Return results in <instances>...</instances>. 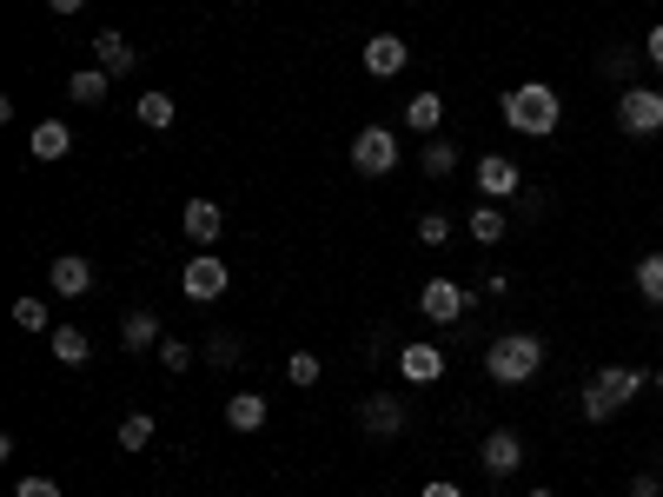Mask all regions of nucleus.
<instances>
[{
	"label": "nucleus",
	"mask_w": 663,
	"mask_h": 497,
	"mask_svg": "<svg viewBox=\"0 0 663 497\" xmlns=\"http://www.w3.org/2000/svg\"><path fill=\"white\" fill-rule=\"evenodd\" d=\"M226 425H232V432H259V425H266V398H259V392H239V398L226 405Z\"/></svg>",
	"instance_id": "obj_23"
},
{
	"label": "nucleus",
	"mask_w": 663,
	"mask_h": 497,
	"mask_svg": "<svg viewBox=\"0 0 663 497\" xmlns=\"http://www.w3.org/2000/svg\"><path fill=\"white\" fill-rule=\"evenodd\" d=\"M478 465H485L491 478H511V472L525 465V438H518V432H491V438L478 445Z\"/></svg>",
	"instance_id": "obj_12"
},
{
	"label": "nucleus",
	"mask_w": 663,
	"mask_h": 497,
	"mask_svg": "<svg viewBox=\"0 0 663 497\" xmlns=\"http://www.w3.org/2000/svg\"><path fill=\"white\" fill-rule=\"evenodd\" d=\"M405 126L425 133V139H438V126H445V100H438V93H412V100H405Z\"/></svg>",
	"instance_id": "obj_16"
},
{
	"label": "nucleus",
	"mask_w": 663,
	"mask_h": 497,
	"mask_svg": "<svg viewBox=\"0 0 663 497\" xmlns=\"http://www.w3.org/2000/svg\"><path fill=\"white\" fill-rule=\"evenodd\" d=\"M631 497H663V478H651V472H644V478H631Z\"/></svg>",
	"instance_id": "obj_35"
},
{
	"label": "nucleus",
	"mask_w": 663,
	"mask_h": 497,
	"mask_svg": "<svg viewBox=\"0 0 663 497\" xmlns=\"http://www.w3.org/2000/svg\"><path fill=\"white\" fill-rule=\"evenodd\" d=\"M106 86H113V73H100V66L66 73V100H73V106H100V100H106Z\"/></svg>",
	"instance_id": "obj_18"
},
{
	"label": "nucleus",
	"mask_w": 663,
	"mask_h": 497,
	"mask_svg": "<svg viewBox=\"0 0 663 497\" xmlns=\"http://www.w3.org/2000/svg\"><path fill=\"white\" fill-rule=\"evenodd\" d=\"M20 497H60L53 478H20Z\"/></svg>",
	"instance_id": "obj_33"
},
{
	"label": "nucleus",
	"mask_w": 663,
	"mask_h": 497,
	"mask_svg": "<svg viewBox=\"0 0 663 497\" xmlns=\"http://www.w3.org/2000/svg\"><path fill=\"white\" fill-rule=\"evenodd\" d=\"M638 299H644V306H663V252H644V259H638Z\"/></svg>",
	"instance_id": "obj_24"
},
{
	"label": "nucleus",
	"mask_w": 663,
	"mask_h": 497,
	"mask_svg": "<svg viewBox=\"0 0 663 497\" xmlns=\"http://www.w3.org/2000/svg\"><path fill=\"white\" fill-rule=\"evenodd\" d=\"M465 306H472V292H465L458 279H432V286L418 292V312H425L432 325H458V319H465Z\"/></svg>",
	"instance_id": "obj_8"
},
{
	"label": "nucleus",
	"mask_w": 663,
	"mask_h": 497,
	"mask_svg": "<svg viewBox=\"0 0 663 497\" xmlns=\"http://www.w3.org/2000/svg\"><path fill=\"white\" fill-rule=\"evenodd\" d=\"M120 345H126L133 359H139V352H159V319H153V312H126V319H120Z\"/></svg>",
	"instance_id": "obj_17"
},
{
	"label": "nucleus",
	"mask_w": 663,
	"mask_h": 497,
	"mask_svg": "<svg viewBox=\"0 0 663 497\" xmlns=\"http://www.w3.org/2000/svg\"><path fill=\"white\" fill-rule=\"evenodd\" d=\"M418 239H425V246H445V239H452V219H445V213H425V219H418Z\"/></svg>",
	"instance_id": "obj_32"
},
{
	"label": "nucleus",
	"mask_w": 663,
	"mask_h": 497,
	"mask_svg": "<svg viewBox=\"0 0 663 497\" xmlns=\"http://www.w3.org/2000/svg\"><path fill=\"white\" fill-rule=\"evenodd\" d=\"M27 153H33L40 166H53V159H66V153H73V133H66V120H40V126L27 133Z\"/></svg>",
	"instance_id": "obj_15"
},
{
	"label": "nucleus",
	"mask_w": 663,
	"mask_h": 497,
	"mask_svg": "<svg viewBox=\"0 0 663 497\" xmlns=\"http://www.w3.org/2000/svg\"><path fill=\"white\" fill-rule=\"evenodd\" d=\"M405 425H412V412H405L398 392H372V398L359 405V432H365V438H398Z\"/></svg>",
	"instance_id": "obj_6"
},
{
	"label": "nucleus",
	"mask_w": 663,
	"mask_h": 497,
	"mask_svg": "<svg viewBox=\"0 0 663 497\" xmlns=\"http://www.w3.org/2000/svg\"><path fill=\"white\" fill-rule=\"evenodd\" d=\"M398 372H405L412 385H438V379H445V352L425 345V339H412V345L398 352Z\"/></svg>",
	"instance_id": "obj_14"
},
{
	"label": "nucleus",
	"mask_w": 663,
	"mask_h": 497,
	"mask_svg": "<svg viewBox=\"0 0 663 497\" xmlns=\"http://www.w3.org/2000/svg\"><path fill=\"white\" fill-rule=\"evenodd\" d=\"M53 359H60L66 372H80V365L93 359V339H86L80 325H53Z\"/></svg>",
	"instance_id": "obj_20"
},
{
	"label": "nucleus",
	"mask_w": 663,
	"mask_h": 497,
	"mask_svg": "<svg viewBox=\"0 0 663 497\" xmlns=\"http://www.w3.org/2000/svg\"><path fill=\"white\" fill-rule=\"evenodd\" d=\"M359 66H365L372 80H392V73L412 66V40H398V33H372V40L359 46Z\"/></svg>",
	"instance_id": "obj_7"
},
{
	"label": "nucleus",
	"mask_w": 663,
	"mask_h": 497,
	"mask_svg": "<svg viewBox=\"0 0 663 497\" xmlns=\"http://www.w3.org/2000/svg\"><path fill=\"white\" fill-rule=\"evenodd\" d=\"M153 445V412H126L120 418V452H146Z\"/></svg>",
	"instance_id": "obj_26"
},
{
	"label": "nucleus",
	"mask_w": 663,
	"mask_h": 497,
	"mask_svg": "<svg viewBox=\"0 0 663 497\" xmlns=\"http://www.w3.org/2000/svg\"><path fill=\"white\" fill-rule=\"evenodd\" d=\"M485 372H491L498 385H531V379L545 372V339H538V332H505V339H491Z\"/></svg>",
	"instance_id": "obj_2"
},
{
	"label": "nucleus",
	"mask_w": 663,
	"mask_h": 497,
	"mask_svg": "<svg viewBox=\"0 0 663 497\" xmlns=\"http://www.w3.org/2000/svg\"><path fill=\"white\" fill-rule=\"evenodd\" d=\"M93 60H100V73H113V80H126V73L139 66L133 40H126L120 27H100V33H93Z\"/></svg>",
	"instance_id": "obj_9"
},
{
	"label": "nucleus",
	"mask_w": 663,
	"mask_h": 497,
	"mask_svg": "<svg viewBox=\"0 0 663 497\" xmlns=\"http://www.w3.org/2000/svg\"><path fill=\"white\" fill-rule=\"evenodd\" d=\"M133 113H139V126H146V133H166V126L179 120L173 93H139V100H133Z\"/></svg>",
	"instance_id": "obj_22"
},
{
	"label": "nucleus",
	"mask_w": 663,
	"mask_h": 497,
	"mask_svg": "<svg viewBox=\"0 0 663 497\" xmlns=\"http://www.w3.org/2000/svg\"><path fill=\"white\" fill-rule=\"evenodd\" d=\"M179 226H186V239L206 252L219 232H226V213H219V199H186V213H179Z\"/></svg>",
	"instance_id": "obj_11"
},
{
	"label": "nucleus",
	"mask_w": 663,
	"mask_h": 497,
	"mask_svg": "<svg viewBox=\"0 0 663 497\" xmlns=\"http://www.w3.org/2000/svg\"><path fill=\"white\" fill-rule=\"evenodd\" d=\"M498 113H505L511 133H525V139H551V133L564 126V93L545 86V80H518V86L498 100Z\"/></svg>",
	"instance_id": "obj_1"
},
{
	"label": "nucleus",
	"mask_w": 663,
	"mask_h": 497,
	"mask_svg": "<svg viewBox=\"0 0 663 497\" xmlns=\"http://www.w3.org/2000/svg\"><path fill=\"white\" fill-rule=\"evenodd\" d=\"M425 497H465V491H458V485H445V478H432V485H425Z\"/></svg>",
	"instance_id": "obj_36"
},
{
	"label": "nucleus",
	"mask_w": 663,
	"mask_h": 497,
	"mask_svg": "<svg viewBox=\"0 0 663 497\" xmlns=\"http://www.w3.org/2000/svg\"><path fill=\"white\" fill-rule=\"evenodd\" d=\"M46 7H53V13H80L86 0H46Z\"/></svg>",
	"instance_id": "obj_37"
},
{
	"label": "nucleus",
	"mask_w": 663,
	"mask_h": 497,
	"mask_svg": "<svg viewBox=\"0 0 663 497\" xmlns=\"http://www.w3.org/2000/svg\"><path fill=\"white\" fill-rule=\"evenodd\" d=\"M13 325L20 332H46V306L40 299H13Z\"/></svg>",
	"instance_id": "obj_30"
},
{
	"label": "nucleus",
	"mask_w": 663,
	"mask_h": 497,
	"mask_svg": "<svg viewBox=\"0 0 663 497\" xmlns=\"http://www.w3.org/2000/svg\"><path fill=\"white\" fill-rule=\"evenodd\" d=\"M418 166H425L432 179H452V173H458V146H452V139H432V146L418 153Z\"/></svg>",
	"instance_id": "obj_25"
},
{
	"label": "nucleus",
	"mask_w": 663,
	"mask_h": 497,
	"mask_svg": "<svg viewBox=\"0 0 663 497\" xmlns=\"http://www.w3.org/2000/svg\"><path fill=\"white\" fill-rule=\"evenodd\" d=\"M352 166H359L365 179H385V173L398 166V133H392V126H359V139H352Z\"/></svg>",
	"instance_id": "obj_4"
},
{
	"label": "nucleus",
	"mask_w": 663,
	"mask_h": 497,
	"mask_svg": "<svg viewBox=\"0 0 663 497\" xmlns=\"http://www.w3.org/2000/svg\"><path fill=\"white\" fill-rule=\"evenodd\" d=\"M657 385H663V365H657Z\"/></svg>",
	"instance_id": "obj_39"
},
{
	"label": "nucleus",
	"mask_w": 663,
	"mask_h": 497,
	"mask_svg": "<svg viewBox=\"0 0 663 497\" xmlns=\"http://www.w3.org/2000/svg\"><path fill=\"white\" fill-rule=\"evenodd\" d=\"M153 359H159L166 372H193V345H186V339H159V352H153Z\"/></svg>",
	"instance_id": "obj_29"
},
{
	"label": "nucleus",
	"mask_w": 663,
	"mask_h": 497,
	"mask_svg": "<svg viewBox=\"0 0 663 497\" xmlns=\"http://www.w3.org/2000/svg\"><path fill=\"white\" fill-rule=\"evenodd\" d=\"M478 193L485 199H511L518 193V159L511 153H485L478 159Z\"/></svg>",
	"instance_id": "obj_13"
},
{
	"label": "nucleus",
	"mask_w": 663,
	"mask_h": 497,
	"mask_svg": "<svg viewBox=\"0 0 663 497\" xmlns=\"http://www.w3.org/2000/svg\"><path fill=\"white\" fill-rule=\"evenodd\" d=\"M644 60H651V66H663V20L644 33Z\"/></svg>",
	"instance_id": "obj_34"
},
{
	"label": "nucleus",
	"mask_w": 663,
	"mask_h": 497,
	"mask_svg": "<svg viewBox=\"0 0 663 497\" xmlns=\"http://www.w3.org/2000/svg\"><path fill=\"white\" fill-rule=\"evenodd\" d=\"M618 126L638 133V139L663 133V93L657 86H618Z\"/></svg>",
	"instance_id": "obj_3"
},
{
	"label": "nucleus",
	"mask_w": 663,
	"mask_h": 497,
	"mask_svg": "<svg viewBox=\"0 0 663 497\" xmlns=\"http://www.w3.org/2000/svg\"><path fill=\"white\" fill-rule=\"evenodd\" d=\"M179 286H186V299H193V306H213V299L232 286V272H226V259H219V252H193V259H186V272H179Z\"/></svg>",
	"instance_id": "obj_5"
},
{
	"label": "nucleus",
	"mask_w": 663,
	"mask_h": 497,
	"mask_svg": "<svg viewBox=\"0 0 663 497\" xmlns=\"http://www.w3.org/2000/svg\"><path fill=\"white\" fill-rule=\"evenodd\" d=\"M598 73H604V80L638 86V80H631V73H638V53H631V46H611V53H598Z\"/></svg>",
	"instance_id": "obj_27"
},
{
	"label": "nucleus",
	"mask_w": 663,
	"mask_h": 497,
	"mask_svg": "<svg viewBox=\"0 0 663 497\" xmlns=\"http://www.w3.org/2000/svg\"><path fill=\"white\" fill-rule=\"evenodd\" d=\"M525 497H551V491H545V485H538V491H525Z\"/></svg>",
	"instance_id": "obj_38"
},
{
	"label": "nucleus",
	"mask_w": 663,
	"mask_h": 497,
	"mask_svg": "<svg viewBox=\"0 0 663 497\" xmlns=\"http://www.w3.org/2000/svg\"><path fill=\"white\" fill-rule=\"evenodd\" d=\"M46 279H53L60 299H86V292H93V259H86V252H60V259L46 266Z\"/></svg>",
	"instance_id": "obj_10"
},
{
	"label": "nucleus",
	"mask_w": 663,
	"mask_h": 497,
	"mask_svg": "<svg viewBox=\"0 0 663 497\" xmlns=\"http://www.w3.org/2000/svg\"><path fill=\"white\" fill-rule=\"evenodd\" d=\"M286 379H292L299 392H305V385H319V359H312V352H292V359H286Z\"/></svg>",
	"instance_id": "obj_31"
},
{
	"label": "nucleus",
	"mask_w": 663,
	"mask_h": 497,
	"mask_svg": "<svg viewBox=\"0 0 663 497\" xmlns=\"http://www.w3.org/2000/svg\"><path fill=\"white\" fill-rule=\"evenodd\" d=\"M465 232H472L478 246H498V239L511 232V219H505V206H491V199H485V206H472V219H465Z\"/></svg>",
	"instance_id": "obj_19"
},
{
	"label": "nucleus",
	"mask_w": 663,
	"mask_h": 497,
	"mask_svg": "<svg viewBox=\"0 0 663 497\" xmlns=\"http://www.w3.org/2000/svg\"><path fill=\"white\" fill-rule=\"evenodd\" d=\"M591 379H598V385H604V392H611L618 405H631V398L644 392V372H638V365H598Z\"/></svg>",
	"instance_id": "obj_21"
},
{
	"label": "nucleus",
	"mask_w": 663,
	"mask_h": 497,
	"mask_svg": "<svg viewBox=\"0 0 663 497\" xmlns=\"http://www.w3.org/2000/svg\"><path fill=\"white\" fill-rule=\"evenodd\" d=\"M206 365H213V372H232V365H239V339H232V332L206 339Z\"/></svg>",
	"instance_id": "obj_28"
}]
</instances>
